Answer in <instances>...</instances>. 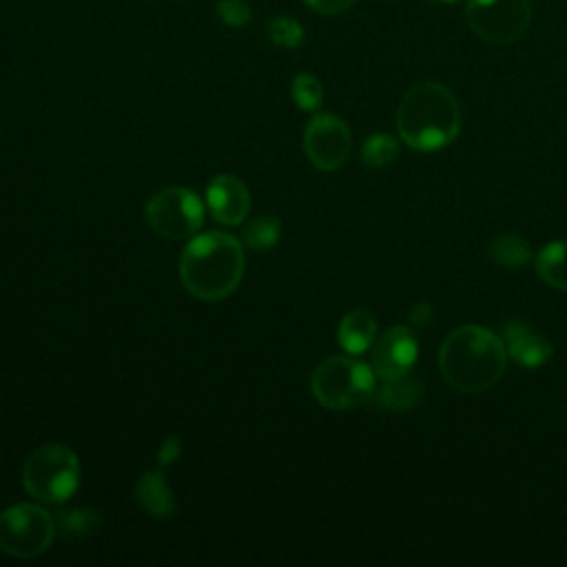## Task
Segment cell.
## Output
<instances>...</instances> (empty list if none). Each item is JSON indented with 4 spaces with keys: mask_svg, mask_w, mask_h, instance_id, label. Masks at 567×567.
<instances>
[{
    "mask_svg": "<svg viewBox=\"0 0 567 567\" xmlns=\"http://www.w3.org/2000/svg\"><path fill=\"white\" fill-rule=\"evenodd\" d=\"M246 268L244 246L230 233L195 235L179 255L182 286L199 301H219L237 290Z\"/></svg>",
    "mask_w": 567,
    "mask_h": 567,
    "instance_id": "1",
    "label": "cell"
},
{
    "mask_svg": "<svg viewBox=\"0 0 567 567\" xmlns=\"http://www.w3.org/2000/svg\"><path fill=\"white\" fill-rule=\"evenodd\" d=\"M507 350L501 337L483 326L452 330L439 350V370L458 392L489 390L505 372Z\"/></svg>",
    "mask_w": 567,
    "mask_h": 567,
    "instance_id": "2",
    "label": "cell"
},
{
    "mask_svg": "<svg viewBox=\"0 0 567 567\" xmlns=\"http://www.w3.org/2000/svg\"><path fill=\"white\" fill-rule=\"evenodd\" d=\"M401 140L414 151H441L461 131V106L454 93L439 82L410 86L396 111Z\"/></svg>",
    "mask_w": 567,
    "mask_h": 567,
    "instance_id": "3",
    "label": "cell"
},
{
    "mask_svg": "<svg viewBox=\"0 0 567 567\" xmlns=\"http://www.w3.org/2000/svg\"><path fill=\"white\" fill-rule=\"evenodd\" d=\"M22 487L40 503L60 505L80 487L78 454L62 443L38 447L22 467Z\"/></svg>",
    "mask_w": 567,
    "mask_h": 567,
    "instance_id": "4",
    "label": "cell"
},
{
    "mask_svg": "<svg viewBox=\"0 0 567 567\" xmlns=\"http://www.w3.org/2000/svg\"><path fill=\"white\" fill-rule=\"evenodd\" d=\"M310 388L323 408L352 410L374 396L377 374L354 357H328L315 368Z\"/></svg>",
    "mask_w": 567,
    "mask_h": 567,
    "instance_id": "5",
    "label": "cell"
},
{
    "mask_svg": "<svg viewBox=\"0 0 567 567\" xmlns=\"http://www.w3.org/2000/svg\"><path fill=\"white\" fill-rule=\"evenodd\" d=\"M55 518L35 503H18L0 512V551L13 558H35L55 538Z\"/></svg>",
    "mask_w": 567,
    "mask_h": 567,
    "instance_id": "6",
    "label": "cell"
},
{
    "mask_svg": "<svg viewBox=\"0 0 567 567\" xmlns=\"http://www.w3.org/2000/svg\"><path fill=\"white\" fill-rule=\"evenodd\" d=\"M204 202L184 186H168L155 193L144 206L148 228L171 241H184L197 235L204 224Z\"/></svg>",
    "mask_w": 567,
    "mask_h": 567,
    "instance_id": "7",
    "label": "cell"
},
{
    "mask_svg": "<svg viewBox=\"0 0 567 567\" xmlns=\"http://www.w3.org/2000/svg\"><path fill=\"white\" fill-rule=\"evenodd\" d=\"M465 20L474 35L489 44H509L525 35L532 22L529 0H467Z\"/></svg>",
    "mask_w": 567,
    "mask_h": 567,
    "instance_id": "8",
    "label": "cell"
},
{
    "mask_svg": "<svg viewBox=\"0 0 567 567\" xmlns=\"http://www.w3.org/2000/svg\"><path fill=\"white\" fill-rule=\"evenodd\" d=\"M303 151L310 164L319 171H337L350 157L352 133L341 117L332 113H319L306 124Z\"/></svg>",
    "mask_w": 567,
    "mask_h": 567,
    "instance_id": "9",
    "label": "cell"
},
{
    "mask_svg": "<svg viewBox=\"0 0 567 567\" xmlns=\"http://www.w3.org/2000/svg\"><path fill=\"white\" fill-rule=\"evenodd\" d=\"M419 357V341L410 326H392L372 343V370L379 379L408 374Z\"/></svg>",
    "mask_w": 567,
    "mask_h": 567,
    "instance_id": "10",
    "label": "cell"
},
{
    "mask_svg": "<svg viewBox=\"0 0 567 567\" xmlns=\"http://www.w3.org/2000/svg\"><path fill=\"white\" fill-rule=\"evenodd\" d=\"M206 208L219 224L239 226L250 213V193L239 177L215 175L206 186Z\"/></svg>",
    "mask_w": 567,
    "mask_h": 567,
    "instance_id": "11",
    "label": "cell"
},
{
    "mask_svg": "<svg viewBox=\"0 0 567 567\" xmlns=\"http://www.w3.org/2000/svg\"><path fill=\"white\" fill-rule=\"evenodd\" d=\"M503 343L507 357L523 368H540L551 359V343L520 319H512L503 326Z\"/></svg>",
    "mask_w": 567,
    "mask_h": 567,
    "instance_id": "12",
    "label": "cell"
},
{
    "mask_svg": "<svg viewBox=\"0 0 567 567\" xmlns=\"http://www.w3.org/2000/svg\"><path fill=\"white\" fill-rule=\"evenodd\" d=\"M135 498L140 507L153 518H171L175 514V498L162 467L148 470L137 478Z\"/></svg>",
    "mask_w": 567,
    "mask_h": 567,
    "instance_id": "13",
    "label": "cell"
},
{
    "mask_svg": "<svg viewBox=\"0 0 567 567\" xmlns=\"http://www.w3.org/2000/svg\"><path fill=\"white\" fill-rule=\"evenodd\" d=\"M423 396V385L416 377L401 374L392 379H381V385L374 390V403L390 412H408L419 405Z\"/></svg>",
    "mask_w": 567,
    "mask_h": 567,
    "instance_id": "14",
    "label": "cell"
},
{
    "mask_svg": "<svg viewBox=\"0 0 567 567\" xmlns=\"http://www.w3.org/2000/svg\"><path fill=\"white\" fill-rule=\"evenodd\" d=\"M337 339L339 346L348 352V354H363L372 348V343L377 341V321L374 315L370 310H350L348 315H343L339 328H337Z\"/></svg>",
    "mask_w": 567,
    "mask_h": 567,
    "instance_id": "15",
    "label": "cell"
},
{
    "mask_svg": "<svg viewBox=\"0 0 567 567\" xmlns=\"http://www.w3.org/2000/svg\"><path fill=\"white\" fill-rule=\"evenodd\" d=\"M536 270L547 286L567 292V239L543 246L536 255Z\"/></svg>",
    "mask_w": 567,
    "mask_h": 567,
    "instance_id": "16",
    "label": "cell"
},
{
    "mask_svg": "<svg viewBox=\"0 0 567 567\" xmlns=\"http://www.w3.org/2000/svg\"><path fill=\"white\" fill-rule=\"evenodd\" d=\"M55 518V529L58 534L66 538H89L102 527V516L100 512L91 507H71V509H60L53 514Z\"/></svg>",
    "mask_w": 567,
    "mask_h": 567,
    "instance_id": "17",
    "label": "cell"
},
{
    "mask_svg": "<svg viewBox=\"0 0 567 567\" xmlns=\"http://www.w3.org/2000/svg\"><path fill=\"white\" fill-rule=\"evenodd\" d=\"M487 255L494 264H498L503 268H520L532 259V246L520 235L505 233L489 241Z\"/></svg>",
    "mask_w": 567,
    "mask_h": 567,
    "instance_id": "18",
    "label": "cell"
},
{
    "mask_svg": "<svg viewBox=\"0 0 567 567\" xmlns=\"http://www.w3.org/2000/svg\"><path fill=\"white\" fill-rule=\"evenodd\" d=\"M281 239V221L272 215H259L252 221H248L241 230V241L250 250L266 252L275 248Z\"/></svg>",
    "mask_w": 567,
    "mask_h": 567,
    "instance_id": "19",
    "label": "cell"
},
{
    "mask_svg": "<svg viewBox=\"0 0 567 567\" xmlns=\"http://www.w3.org/2000/svg\"><path fill=\"white\" fill-rule=\"evenodd\" d=\"M396 155H399V142L388 133H374L361 146V159L370 168H383L392 164Z\"/></svg>",
    "mask_w": 567,
    "mask_h": 567,
    "instance_id": "20",
    "label": "cell"
},
{
    "mask_svg": "<svg viewBox=\"0 0 567 567\" xmlns=\"http://www.w3.org/2000/svg\"><path fill=\"white\" fill-rule=\"evenodd\" d=\"M266 35L279 49H297L303 42L306 31L301 22L290 16H272L266 22Z\"/></svg>",
    "mask_w": 567,
    "mask_h": 567,
    "instance_id": "21",
    "label": "cell"
},
{
    "mask_svg": "<svg viewBox=\"0 0 567 567\" xmlns=\"http://www.w3.org/2000/svg\"><path fill=\"white\" fill-rule=\"evenodd\" d=\"M290 95L301 111L312 113L323 102V86L312 73H297L290 82Z\"/></svg>",
    "mask_w": 567,
    "mask_h": 567,
    "instance_id": "22",
    "label": "cell"
},
{
    "mask_svg": "<svg viewBox=\"0 0 567 567\" xmlns=\"http://www.w3.org/2000/svg\"><path fill=\"white\" fill-rule=\"evenodd\" d=\"M215 13L224 24L233 29H241L252 20V9L246 0H217Z\"/></svg>",
    "mask_w": 567,
    "mask_h": 567,
    "instance_id": "23",
    "label": "cell"
},
{
    "mask_svg": "<svg viewBox=\"0 0 567 567\" xmlns=\"http://www.w3.org/2000/svg\"><path fill=\"white\" fill-rule=\"evenodd\" d=\"M182 454V443L177 436H168L159 450H157V467H168L173 465Z\"/></svg>",
    "mask_w": 567,
    "mask_h": 567,
    "instance_id": "24",
    "label": "cell"
},
{
    "mask_svg": "<svg viewBox=\"0 0 567 567\" xmlns=\"http://www.w3.org/2000/svg\"><path fill=\"white\" fill-rule=\"evenodd\" d=\"M312 11L317 13H323V16H337V13H343L348 11L354 0H303Z\"/></svg>",
    "mask_w": 567,
    "mask_h": 567,
    "instance_id": "25",
    "label": "cell"
},
{
    "mask_svg": "<svg viewBox=\"0 0 567 567\" xmlns=\"http://www.w3.org/2000/svg\"><path fill=\"white\" fill-rule=\"evenodd\" d=\"M430 321H432V306L430 303L421 301V303L412 306V310H410V326L425 328V326H430Z\"/></svg>",
    "mask_w": 567,
    "mask_h": 567,
    "instance_id": "26",
    "label": "cell"
},
{
    "mask_svg": "<svg viewBox=\"0 0 567 567\" xmlns=\"http://www.w3.org/2000/svg\"><path fill=\"white\" fill-rule=\"evenodd\" d=\"M432 2H456V0H432Z\"/></svg>",
    "mask_w": 567,
    "mask_h": 567,
    "instance_id": "27",
    "label": "cell"
}]
</instances>
